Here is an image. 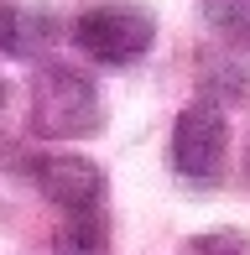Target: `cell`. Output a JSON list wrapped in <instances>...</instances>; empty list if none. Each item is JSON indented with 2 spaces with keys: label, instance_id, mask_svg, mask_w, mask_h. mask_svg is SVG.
I'll list each match as a JSON object with an SVG mask.
<instances>
[{
  "label": "cell",
  "instance_id": "1",
  "mask_svg": "<svg viewBox=\"0 0 250 255\" xmlns=\"http://www.w3.org/2000/svg\"><path fill=\"white\" fill-rule=\"evenodd\" d=\"M105 110H99V89L89 84V73L63 63L37 68L31 78V130L47 141H78V135L99 130Z\"/></svg>",
  "mask_w": 250,
  "mask_h": 255
},
{
  "label": "cell",
  "instance_id": "2",
  "mask_svg": "<svg viewBox=\"0 0 250 255\" xmlns=\"http://www.w3.org/2000/svg\"><path fill=\"white\" fill-rule=\"evenodd\" d=\"M73 42L89 52V63L125 68V63L151 52L156 21H151L146 5H99V10H84L73 21Z\"/></svg>",
  "mask_w": 250,
  "mask_h": 255
},
{
  "label": "cell",
  "instance_id": "3",
  "mask_svg": "<svg viewBox=\"0 0 250 255\" xmlns=\"http://www.w3.org/2000/svg\"><path fill=\"white\" fill-rule=\"evenodd\" d=\"M224 146H230V125H224L219 104H188L172 125V167L188 182H209L224 167Z\"/></svg>",
  "mask_w": 250,
  "mask_h": 255
},
{
  "label": "cell",
  "instance_id": "4",
  "mask_svg": "<svg viewBox=\"0 0 250 255\" xmlns=\"http://www.w3.org/2000/svg\"><path fill=\"white\" fill-rule=\"evenodd\" d=\"M31 182L63 214H94L99 198H105V172L84 156H37L31 161Z\"/></svg>",
  "mask_w": 250,
  "mask_h": 255
},
{
  "label": "cell",
  "instance_id": "5",
  "mask_svg": "<svg viewBox=\"0 0 250 255\" xmlns=\"http://www.w3.org/2000/svg\"><path fill=\"white\" fill-rule=\"evenodd\" d=\"M52 47V21L26 5H0V52L10 57H37Z\"/></svg>",
  "mask_w": 250,
  "mask_h": 255
},
{
  "label": "cell",
  "instance_id": "6",
  "mask_svg": "<svg viewBox=\"0 0 250 255\" xmlns=\"http://www.w3.org/2000/svg\"><path fill=\"white\" fill-rule=\"evenodd\" d=\"M105 250V214H63L58 229V255H99Z\"/></svg>",
  "mask_w": 250,
  "mask_h": 255
},
{
  "label": "cell",
  "instance_id": "7",
  "mask_svg": "<svg viewBox=\"0 0 250 255\" xmlns=\"http://www.w3.org/2000/svg\"><path fill=\"white\" fill-rule=\"evenodd\" d=\"M209 21L224 31V37H240V42H250V0H209Z\"/></svg>",
  "mask_w": 250,
  "mask_h": 255
},
{
  "label": "cell",
  "instance_id": "8",
  "mask_svg": "<svg viewBox=\"0 0 250 255\" xmlns=\"http://www.w3.org/2000/svg\"><path fill=\"white\" fill-rule=\"evenodd\" d=\"M183 255H250V245L240 235H198V240H188Z\"/></svg>",
  "mask_w": 250,
  "mask_h": 255
},
{
  "label": "cell",
  "instance_id": "9",
  "mask_svg": "<svg viewBox=\"0 0 250 255\" xmlns=\"http://www.w3.org/2000/svg\"><path fill=\"white\" fill-rule=\"evenodd\" d=\"M0 99H5V84H0Z\"/></svg>",
  "mask_w": 250,
  "mask_h": 255
}]
</instances>
